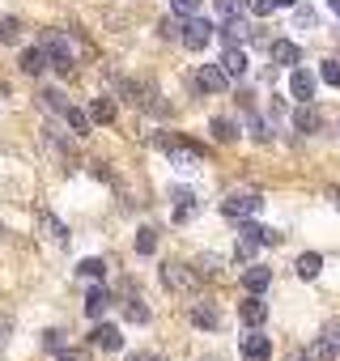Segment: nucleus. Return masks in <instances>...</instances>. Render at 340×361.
I'll list each match as a JSON object with an SVG mask.
<instances>
[{
	"mask_svg": "<svg viewBox=\"0 0 340 361\" xmlns=\"http://www.w3.org/2000/svg\"><path fill=\"white\" fill-rule=\"evenodd\" d=\"M260 243H268V247H277L281 243V234L277 230H264V226H243V234H238V259H251L255 251H260Z\"/></svg>",
	"mask_w": 340,
	"mask_h": 361,
	"instance_id": "obj_1",
	"label": "nucleus"
},
{
	"mask_svg": "<svg viewBox=\"0 0 340 361\" xmlns=\"http://www.w3.org/2000/svg\"><path fill=\"white\" fill-rule=\"evenodd\" d=\"M260 196H251V192H243V196H230V200H221V217H230V221H247L251 213H260Z\"/></svg>",
	"mask_w": 340,
	"mask_h": 361,
	"instance_id": "obj_2",
	"label": "nucleus"
},
{
	"mask_svg": "<svg viewBox=\"0 0 340 361\" xmlns=\"http://www.w3.org/2000/svg\"><path fill=\"white\" fill-rule=\"evenodd\" d=\"M162 276H166V285H170V289H179V293H192V289H196V281H200L188 264H166V268H162Z\"/></svg>",
	"mask_w": 340,
	"mask_h": 361,
	"instance_id": "obj_3",
	"label": "nucleus"
},
{
	"mask_svg": "<svg viewBox=\"0 0 340 361\" xmlns=\"http://www.w3.org/2000/svg\"><path fill=\"white\" fill-rule=\"evenodd\" d=\"M179 39H183L192 51H200V47L213 39V26H209L205 18H188V26H183V35H179Z\"/></svg>",
	"mask_w": 340,
	"mask_h": 361,
	"instance_id": "obj_4",
	"label": "nucleus"
},
{
	"mask_svg": "<svg viewBox=\"0 0 340 361\" xmlns=\"http://www.w3.org/2000/svg\"><path fill=\"white\" fill-rule=\"evenodd\" d=\"M226 81H230V77H226V68H221V64H200V73H196V85H200L205 94H221V90H226Z\"/></svg>",
	"mask_w": 340,
	"mask_h": 361,
	"instance_id": "obj_5",
	"label": "nucleus"
},
{
	"mask_svg": "<svg viewBox=\"0 0 340 361\" xmlns=\"http://www.w3.org/2000/svg\"><path fill=\"white\" fill-rule=\"evenodd\" d=\"M43 51H47V60H51L56 68H64V73L73 68V51H68V43H64L60 35H47V39H43Z\"/></svg>",
	"mask_w": 340,
	"mask_h": 361,
	"instance_id": "obj_6",
	"label": "nucleus"
},
{
	"mask_svg": "<svg viewBox=\"0 0 340 361\" xmlns=\"http://www.w3.org/2000/svg\"><path fill=\"white\" fill-rule=\"evenodd\" d=\"M90 340H94L98 348H107V353H119V348H123V331H119L115 323H98Z\"/></svg>",
	"mask_w": 340,
	"mask_h": 361,
	"instance_id": "obj_7",
	"label": "nucleus"
},
{
	"mask_svg": "<svg viewBox=\"0 0 340 361\" xmlns=\"http://www.w3.org/2000/svg\"><path fill=\"white\" fill-rule=\"evenodd\" d=\"M293 128L310 136V132H319V128H323V115H319L310 102H298V111H293Z\"/></svg>",
	"mask_w": 340,
	"mask_h": 361,
	"instance_id": "obj_8",
	"label": "nucleus"
},
{
	"mask_svg": "<svg viewBox=\"0 0 340 361\" xmlns=\"http://www.w3.org/2000/svg\"><path fill=\"white\" fill-rule=\"evenodd\" d=\"M243 357H247V361H268V357H272V344H268V336H260V331L251 327V336L243 340Z\"/></svg>",
	"mask_w": 340,
	"mask_h": 361,
	"instance_id": "obj_9",
	"label": "nucleus"
},
{
	"mask_svg": "<svg viewBox=\"0 0 340 361\" xmlns=\"http://www.w3.org/2000/svg\"><path fill=\"white\" fill-rule=\"evenodd\" d=\"M272 60H277V64H285V68H298L302 47H298L293 39H277V43H272Z\"/></svg>",
	"mask_w": 340,
	"mask_h": 361,
	"instance_id": "obj_10",
	"label": "nucleus"
},
{
	"mask_svg": "<svg viewBox=\"0 0 340 361\" xmlns=\"http://www.w3.org/2000/svg\"><path fill=\"white\" fill-rule=\"evenodd\" d=\"M289 90H293V98H298V102H310V98H315V77H310L306 68H293Z\"/></svg>",
	"mask_w": 340,
	"mask_h": 361,
	"instance_id": "obj_11",
	"label": "nucleus"
},
{
	"mask_svg": "<svg viewBox=\"0 0 340 361\" xmlns=\"http://www.w3.org/2000/svg\"><path fill=\"white\" fill-rule=\"evenodd\" d=\"M192 323H196V327H209V331H217V327H221V314H217L209 302H192Z\"/></svg>",
	"mask_w": 340,
	"mask_h": 361,
	"instance_id": "obj_12",
	"label": "nucleus"
},
{
	"mask_svg": "<svg viewBox=\"0 0 340 361\" xmlns=\"http://www.w3.org/2000/svg\"><path fill=\"white\" fill-rule=\"evenodd\" d=\"M221 68H226V77L234 81V77H243V73H247V56H243L238 47H226V51H221Z\"/></svg>",
	"mask_w": 340,
	"mask_h": 361,
	"instance_id": "obj_13",
	"label": "nucleus"
},
{
	"mask_svg": "<svg viewBox=\"0 0 340 361\" xmlns=\"http://www.w3.org/2000/svg\"><path fill=\"white\" fill-rule=\"evenodd\" d=\"M268 281H272V272H268L264 264H251V268L243 272V285H247L251 293H264V289H268Z\"/></svg>",
	"mask_w": 340,
	"mask_h": 361,
	"instance_id": "obj_14",
	"label": "nucleus"
},
{
	"mask_svg": "<svg viewBox=\"0 0 340 361\" xmlns=\"http://www.w3.org/2000/svg\"><path fill=\"white\" fill-rule=\"evenodd\" d=\"M51 60H47V51L43 47H30V51H22V73H30V77H39L43 68H47Z\"/></svg>",
	"mask_w": 340,
	"mask_h": 361,
	"instance_id": "obj_15",
	"label": "nucleus"
},
{
	"mask_svg": "<svg viewBox=\"0 0 340 361\" xmlns=\"http://www.w3.org/2000/svg\"><path fill=\"white\" fill-rule=\"evenodd\" d=\"M238 314H243V323H247V327H264V319H268V306H264L260 298H251V302H243V310H238Z\"/></svg>",
	"mask_w": 340,
	"mask_h": 361,
	"instance_id": "obj_16",
	"label": "nucleus"
},
{
	"mask_svg": "<svg viewBox=\"0 0 340 361\" xmlns=\"http://www.w3.org/2000/svg\"><path fill=\"white\" fill-rule=\"evenodd\" d=\"M196 209H200V204H196V196L179 188V192H175V221H188V217H196Z\"/></svg>",
	"mask_w": 340,
	"mask_h": 361,
	"instance_id": "obj_17",
	"label": "nucleus"
},
{
	"mask_svg": "<svg viewBox=\"0 0 340 361\" xmlns=\"http://www.w3.org/2000/svg\"><path fill=\"white\" fill-rule=\"evenodd\" d=\"M319 268H323V259H319L315 251H306V255H298V264H293V272H298L302 281H315V276H319Z\"/></svg>",
	"mask_w": 340,
	"mask_h": 361,
	"instance_id": "obj_18",
	"label": "nucleus"
},
{
	"mask_svg": "<svg viewBox=\"0 0 340 361\" xmlns=\"http://www.w3.org/2000/svg\"><path fill=\"white\" fill-rule=\"evenodd\" d=\"M247 35H251V26H247V22H238V18H230V22H226V30H221V43H226V47H234V43H238V39H247Z\"/></svg>",
	"mask_w": 340,
	"mask_h": 361,
	"instance_id": "obj_19",
	"label": "nucleus"
},
{
	"mask_svg": "<svg viewBox=\"0 0 340 361\" xmlns=\"http://www.w3.org/2000/svg\"><path fill=\"white\" fill-rule=\"evenodd\" d=\"M111 119H115V102H111V98L90 102V123H111Z\"/></svg>",
	"mask_w": 340,
	"mask_h": 361,
	"instance_id": "obj_20",
	"label": "nucleus"
},
{
	"mask_svg": "<svg viewBox=\"0 0 340 361\" xmlns=\"http://www.w3.org/2000/svg\"><path fill=\"white\" fill-rule=\"evenodd\" d=\"M107 306H111L107 289H90V298H85V314H90V319H98V314H102Z\"/></svg>",
	"mask_w": 340,
	"mask_h": 361,
	"instance_id": "obj_21",
	"label": "nucleus"
},
{
	"mask_svg": "<svg viewBox=\"0 0 340 361\" xmlns=\"http://www.w3.org/2000/svg\"><path fill=\"white\" fill-rule=\"evenodd\" d=\"M213 140H221V145L238 140V128H234V119H213Z\"/></svg>",
	"mask_w": 340,
	"mask_h": 361,
	"instance_id": "obj_22",
	"label": "nucleus"
},
{
	"mask_svg": "<svg viewBox=\"0 0 340 361\" xmlns=\"http://www.w3.org/2000/svg\"><path fill=\"white\" fill-rule=\"evenodd\" d=\"M170 157H175L179 166H188V161H200V149L196 145H170Z\"/></svg>",
	"mask_w": 340,
	"mask_h": 361,
	"instance_id": "obj_23",
	"label": "nucleus"
},
{
	"mask_svg": "<svg viewBox=\"0 0 340 361\" xmlns=\"http://www.w3.org/2000/svg\"><path fill=\"white\" fill-rule=\"evenodd\" d=\"M243 5H247V0H217V18H221V22H230V18H238V13H243Z\"/></svg>",
	"mask_w": 340,
	"mask_h": 361,
	"instance_id": "obj_24",
	"label": "nucleus"
},
{
	"mask_svg": "<svg viewBox=\"0 0 340 361\" xmlns=\"http://www.w3.org/2000/svg\"><path fill=\"white\" fill-rule=\"evenodd\" d=\"M136 251H140V255H153V251H157V230H140V234H136Z\"/></svg>",
	"mask_w": 340,
	"mask_h": 361,
	"instance_id": "obj_25",
	"label": "nucleus"
},
{
	"mask_svg": "<svg viewBox=\"0 0 340 361\" xmlns=\"http://www.w3.org/2000/svg\"><path fill=\"white\" fill-rule=\"evenodd\" d=\"M85 281H102V272H107V264L102 259H81V268H77Z\"/></svg>",
	"mask_w": 340,
	"mask_h": 361,
	"instance_id": "obj_26",
	"label": "nucleus"
},
{
	"mask_svg": "<svg viewBox=\"0 0 340 361\" xmlns=\"http://www.w3.org/2000/svg\"><path fill=\"white\" fill-rule=\"evenodd\" d=\"M123 314H128L132 323H149V306H140V298H128V306H123Z\"/></svg>",
	"mask_w": 340,
	"mask_h": 361,
	"instance_id": "obj_27",
	"label": "nucleus"
},
{
	"mask_svg": "<svg viewBox=\"0 0 340 361\" xmlns=\"http://www.w3.org/2000/svg\"><path fill=\"white\" fill-rule=\"evenodd\" d=\"M319 81H323V85H336V90H340V60H327V64L319 68Z\"/></svg>",
	"mask_w": 340,
	"mask_h": 361,
	"instance_id": "obj_28",
	"label": "nucleus"
},
{
	"mask_svg": "<svg viewBox=\"0 0 340 361\" xmlns=\"http://www.w3.org/2000/svg\"><path fill=\"white\" fill-rule=\"evenodd\" d=\"M64 119L73 123V132H90V115H85V111H77V106H68V111H64Z\"/></svg>",
	"mask_w": 340,
	"mask_h": 361,
	"instance_id": "obj_29",
	"label": "nucleus"
},
{
	"mask_svg": "<svg viewBox=\"0 0 340 361\" xmlns=\"http://www.w3.org/2000/svg\"><path fill=\"white\" fill-rule=\"evenodd\" d=\"M247 9H251L255 18H268V13L277 9V0H247Z\"/></svg>",
	"mask_w": 340,
	"mask_h": 361,
	"instance_id": "obj_30",
	"label": "nucleus"
},
{
	"mask_svg": "<svg viewBox=\"0 0 340 361\" xmlns=\"http://www.w3.org/2000/svg\"><path fill=\"white\" fill-rule=\"evenodd\" d=\"M43 102H47L51 111H60V115L68 111V102H64V94H60V90H47V94H43Z\"/></svg>",
	"mask_w": 340,
	"mask_h": 361,
	"instance_id": "obj_31",
	"label": "nucleus"
},
{
	"mask_svg": "<svg viewBox=\"0 0 340 361\" xmlns=\"http://www.w3.org/2000/svg\"><path fill=\"white\" fill-rule=\"evenodd\" d=\"M196 9H200V0H175V13L179 18H196Z\"/></svg>",
	"mask_w": 340,
	"mask_h": 361,
	"instance_id": "obj_32",
	"label": "nucleus"
},
{
	"mask_svg": "<svg viewBox=\"0 0 340 361\" xmlns=\"http://www.w3.org/2000/svg\"><path fill=\"white\" fill-rule=\"evenodd\" d=\"M18 30H22V26H18L13 18H9V22H0V39H5V43H18Z\"/></svg>",
	"mask_w": 340,
	"mask_h": 361,
	"instance_id": "obj_33",
	"label": "nucleus"
},
{
	"mask_svg": "<svg viewBox=\"0 0 340 361\" xmlns=\"http://www.w3.org/2000/svg\"><path fill=\"white\" fill-rule=\"evenodd\" d=\"M43 226H47V234H51L56 243H68V234H64V226H60V221H51V217H47Z\"/></svg>",
	"mask_w": 340,
	"mask_h": 361,
	"instance_id": "obj_34",
	"label": "nucleus"
},
{
	"mask_svg": "<svg viewBox=\"0 0 340 361\" xmlns=\"http://www.w3.org/2000/svg\"><path fill=\"white\" fill-rule=\"evenodd\" d=\"M43 344H47V348H64V331H47Z\"/></svg>",
	"mask_w": 340,
	"mask_h": 361,
	"instance_id": "obj_35",
	"label": "nucleus"
},
{
	"mask_svg": "<svg viewBox=\"0 0 340 361\" xmlns=\"http://www.w3.org/2000/svg\"><path fill=\"white\" fill-rule=\"evenodd\" d=\"M157 35H162V39H175V35H179V26H175V22H162V26H157Z\"/></svg>",
	"mask_w": 340,
	"mask_h": 361,
	"instance_id": "obj_36",
	"label": "nucleus"
},
{
	"mask_svg": "<svg viewBox=\"0 0 340 361\" xmlns=\"http://www.w3.org/2000/svg\"><path fill=\"white\" fill-rule=\"evenodd\" d=\"M289 361H306V348H298V353H289Z\"/></svg>",
	"mask_w": 340,
	"mask_h": 361,
	"instance_id": "obj_37",
	"label": "nucleus"
},
{
	"mask_svg": "<svg viewBox=\"0 0 340 361\" xmlns=\"http://www.w3.org/2000/svg\"><path fill=\"white\" fill-rule=\"evenodd\" d=\"M327 196H332V200H336V204H340V188H332V192H327Z\"/></svg>",
	"mask_w": 340,
	"mask_h": 361,
	"instance_id": "obj_38",
	"label": "nucleus"
},
{
	"mask_svg": "<svg viewBox=\"0 0 340 361\" xmlns=\"http://www.w3.org/2000/svg\"><path fill=\"white\" fill-rule=\"evenodd\" d=\"M327 5H332V9H336V18H340V0H327Z\"/></svg>",
	"mask_w": 340,
	"mask_h": 361,
	"instance_id": "obj_39",
	"label": "nucleus"
},
{
	"mask_svg": "<svg viewBox=\"0 0 340 361\" xmlns=\"http://www.w3.org/2000/svg\"><path fill=\"white\" fill-rule=\"evenodd\" d=\"M0 234H5V226H0Z\"/></svg>",
	"mask_w": 340,
	"mask_h": 361,
	"instance_id": "obj_40",
	"label": "nucleus"
},
{
	"mask_svg": "<svg viewBox=\"0 0 340 361\" xmlns=\"http://www.w3.org/2000/svg\"><path fill=\"white\" fill-rule=\"evenodd\" d=\"M157 361H162V357H157Z\"/></svg>",
	"mask_w": 340,
	"mask_h": 361,
	"instance_id": "obj_41",
	"label": "nucleus"
}]
</instances>
